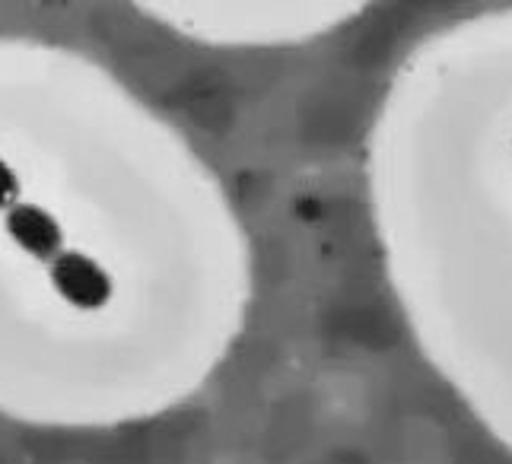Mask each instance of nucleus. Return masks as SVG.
I'll return each instance as SVG.
<instances>
[{
	"label": "nucleus",
	"instance_id": "f257e3e1",
	"mask_svg": "<svg viewBox=\"0 0 512 464\" xmlns=\"http://www.w3.org/2000/svg\"><path fill=\"white\" fill-rule=\"evenodd\" d=\"M252 299L239 204L144 99L83 77L64 131L0 124V414L160 420L220 376Z\"/></svg>",
	"mask_w": 512,
	"mask_h": 464
}]
</instances>
